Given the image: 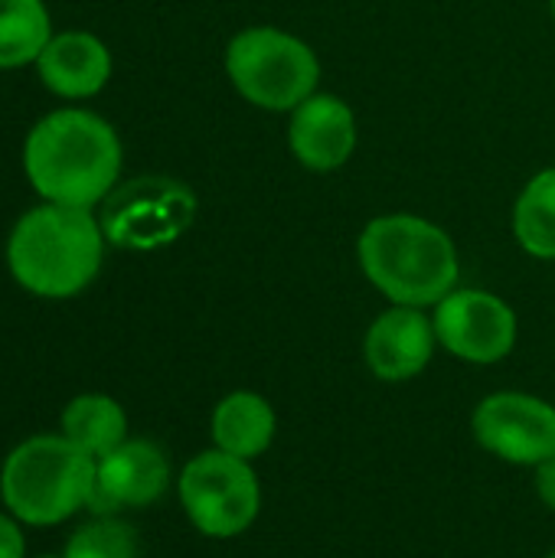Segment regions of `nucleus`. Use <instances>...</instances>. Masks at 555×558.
<instances>
[{"instance_id": "f03ea898", "label": "nucleus", "mask_w": 555, "mask_h": 558, "mask_svg": "<svg viewBox=\"0 0 555 558\" xmlns=\"http://www.w3.org/2000/svg\"><path fill=\"white\" fill-rule=\"evenodd\" d=\"M357 258L366 281L402 307H435L461 278V262L451 235L412 213L376 216L357 242Z\"/></svg>"}, {"instance_id": "1a4fd4ad", "label": "nucleus", "mask_w": 555, "mask_h": 558, "mask_svg": "<svg viewBox=\"0 0 555 558\" xmlns=\"http://www.w3.org/2000/svg\"><path fill=\"white\" fill-rule=\"evenodd\" d=\"M474 441L517 468L555 458V405L530 392H494L471 415Z\"/></svg>"}, {"instance_id": "6ab92c4d", "label": "nucleus", "mask_w": 555, "mask_h": 558, "mask_svg": "<svg viewBox=\"0 0 555 558\" xmlns=\"http://www.w3.org/2000/svg\"><path fill=\"white\" fill-rule=\"evenodd\" d=\"M23 556H26V543L20 533V520H13L10 513H0V558Z\"/></svg>"}, {"instance_id": "f257e3e1", "label": "nucleus", "mask_w": 555, "mask_h": 558, "mask_svg": "<svg viewBox=\"0 0 555 558\" xmlns=\"http://www.w3.org/2000/svg\"><path fill=\"white\" fill-rule=\"evenodd\" d=\"M23 167L46 203L92 209L118 183L121 141L105 118L82 108H62L29 131Z\"/></svg>"}, {"instance_id": "5701e85b", "label": "nucleus", "mask_w": 555, "mask_h": 558, "mask_svg": "<svg viewBox=\"0 0 555 558\" xmlns=\"http://www.w3.org/2000/svg\"><path fill=\"white\" fill-rule=\"evenodd\" d=\"M550 558H555V553H553V556H550Z\"/></svg>"}, {"instance_id": "f8f14e48", "label": "nucleus", "mask_w": 555, "mask_h": 558, "mask_svg": "<svg viewBox=\"0 0 555 558\" xmlns=\"http://www.w3.org/2000/svg\"><path fill=\"white\" fill-rule=\"evenodd\" d=\"M288 147L301 167L330 173L357 150V118L350 105L330 92H314L291 111Z\"/></svg>"}, {"instance_id": "20e7f679", "label": "nucleus", "mask_w": 555, "mask_h": 558, "mask_svg": "<svg viewBox=\"0 0 555 558\" xmlns=\"http://www.w3.org/2000/svg\"><path fill=\"white\" fill-rule=\"evenodd\" d=\"M95 490V458L65 435H36L16 445L0 471V497L13 520L56 526L88 510Z\"/></svg>"}, {"instance_id": "a211bd4d", "label": "nucleus", "mask_w": 555, "mask_h": 558, "mask_svg": "<svg viewBox=\"0 0 555 558\" xmlns=\"http://www.w3.org/2000/svg\"><path fill=\"white\" fill-rule=\"evenodd\" d=\"M65 558H137V533L118 517H95L65 543Z\"/></svg>"}, {"instance_id": "f3484780", "label": "nucleus", "mask_w": 555, "mask_h": 558, "mask_svg": "<svg viewBox=\"0 0 555 558\" xmlns=\"http://www.w3.org/2000/svg\"><path fill=\"white\" fill-rule=\"evenodd\" d=\"M52 39L43 0H0V69L36 62Z\"/></svg>"}, {"instance_id": "9d476101", "label": "nucleus", "mask_w": 555, "mask_h": 558, "mask_svg": "<svg viewBox=\"0 0 555 558\" xmlns=\"http://www.w3.org/2000/svg\"><path fill=\"white\" fill-rule=\"evenodd\" d=\"M170 487L167 454L144 438H128L111 454L95 461V490L88 510L114 517L118 510H137L157 504Z\"/></svg>"}, {"instance_id": "ddd939ff", "label": "nucleus", "mask_w": 555, "mask_h": 558, "mask_svg": "<svg viewBox=\"0 0 555 558\" xmlns=\"http://www.w3.org/2000/svg\"><path fill=\"white\" fill-rule=\"evenodd\" d=\"M36 72L59 98H92L111 78V52L92 33H59L39 52Z\"/></svg>"}, {"instance_id": "aec40b11", "label": "nucleus", "mask_w": 555, "mask_h": 558, "mask_svg": "<svg viewBox=\"0 0 555 558\" xmlns=\"http://www.w3.org/2000/svg\"><path fill=\"white\" fill-rule=\"evenodd\" d=\"M533 471H536V494H540L543 507L555 513V458L543 461V464L533 468Z\"/></svg>"}, {"instance_id": "39448f33", "label": "nucleus", "mask_w": 555, "mask_h": 558, "mask_svg": "<svg viewBox=\"0 0 555 558\" xmlns=\"http://www.w3.org/2000/svg\"><path fill=\"white\" fill-rule=\"evenodd\" d=\"M226 75L249 105L265 111H294L317 92L321 62L304 39L285 29L249 26L226 46Z\"/></svg>"}, {"instance_id": "4be33fe9", "label": "nucleus", "mask_w": 555, "mask_h": 558, "mask_svg": "<svg viewBox=\"0 0 555 558\" xmlns=\"http://www.w3.org/2000/svg\"><path fill=\"white\" fill-rule=\"evenodd\" d=\"M550 7H553V16H555V0H550Z\"/></svg>"}, {"instance_id": "dca6fc26", "label": "nucleus", "mask_w": 555, "mask_h": 558, "mask_svg": "<svg viewBox=\"0 0 555 558\" xmlns=\"http://www.w3.org/2000/svg\"><path fill=\"white\" fill-rule=\"evenodd\" d=\"M514 235L527 255L555 262V167L523 186L514 206Z\"/></svg>"}, {"instance_id": "2eb2a0df", "label": "nucleus", "mask_w": 555, "mask_h": 558, "mask_svg": "<svg viewBox=\"0 0 555 558\" xmlns=\"http://www.w3.org/2000/svg\"><path fill=\"white\" fill-rule=\"evenodd\" d=\"M59 425H62V435L75 448L92 454L95 461L128 441V415H124L121 402H114L111 396H101V392L75 396L62 409Z\"/></svg>"}, {"instance_id": "9b49d317", "label": "nucleus", "mask_w": 555, "mask_h": 558, "mask_svg": "<svg viewBox=\"0 0 555 558\" xmlns=\"http://www.w3.org/2000/svg\"><path fill=\"white\" fill-rule=\"evenodd\" d=\"M435 347L438 337L432 317L422 307L393 304L370 324L363 337V360L376 379L409 383L429 369Z\"/></svg>"}, {"instance_id": "7ed1b4c3", "label": "nucleus", "mask_w": 555, "mask_h": 558, "mask_svg": "<svg viewBox=\"0 0 555 558\" xmlns=\"http://www.w3.org/2000/svg\"><path fill=\"white\" fill-rule=\"evenodd\" d=\"M105 242L101 222L88 209L46 203L13 226L7 265L29 294L62 301L82 294L95 281Z\"/></svg>"}, {"instance_id": "412c9836", "label": "nucleus", "mask_w": 555, "mask_h": 558, "mask_svg": "<svg viewBox=\"0 0 555 558\" xmlns=\"http://www.w3.org/2000/svg\"><path fill=\"white\" fill-rule=\"evenodd\" d=\"M36 558H65V556H36Z\"/></svg>"}, {"instance_id": "6e6552de", "label": "nucleus", "mask_w": 555, "mask_h": 558, "mask_svg": "<svg viewBox=\"0 0 555 558\" xmlns=\"http://www.w3.org/2000/svg\"><path fill=\"white\" fill-rule=\"evenodd\" d=\"M432 324L438 347L474 366H494L517 347L514 307L481 288H455L445 301L435 304Z\"/></svg>"}, {"instance_id": "423d86ee", "label": "nucleus", "mask_w": 555, "mask_h": 558, "mask_svg": "<svg viewBox=\"0 0 555 558\" xmlns=\"http://www.w3.org/2000/svg\"><path fill=\"white\" fill-rule=\"evenodd\" d=\"M186 520L209 539L242 536L262 510V484L252 461L209 448L186 461L177 481Z\"/></svg>"}, {"instance_id": "4468645a", "label": "nucleus", "mask_w": 555, "mask_h": 558, "mask_svg": "<svg viewBox=\"0 0 555 558\" xmlns=\"http://www.w3.org/2000/svg\"><path fill=\"white\" fill-rule=\"evenodd\" d=\"M275 432H278L275 409L258 392H249V389L229 392L213 409V422H209L213 448L232 458H242V461L262 458L272 448Z\"/></svg>"}, {"instance_id": "0eeeda50", "label": "nucleus", "mask_w": 555, "mask_h": 558, "mask_svg": "<svg viewBox=\"0 0 555 558\" xmlns=\"http://www.w3.org/2000/svg\"><path fill=\"white\" fill-rule=\"evenodd\" d=\"M196 216L190 186L167 177H141L105 196L101 232L128 252H154L177 242Z\"/></svg>"}]
</instances>
